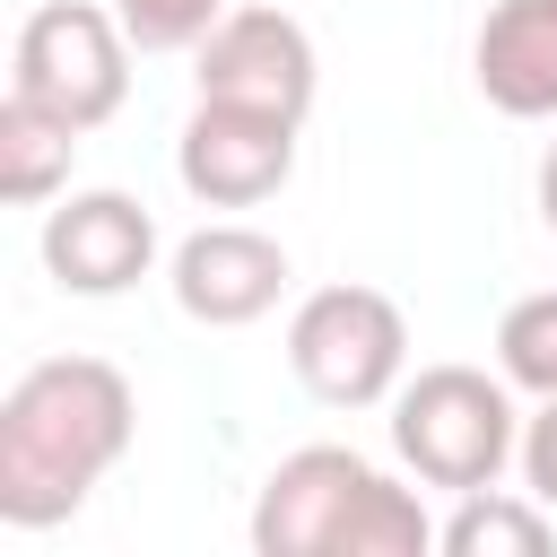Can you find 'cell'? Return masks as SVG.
I'll list each match as a JSON object with an SVG mask.
<instances>
[{"label": "cell", "instance_id": "10", "mask_svg": "<svg viewBox=\"0 0 557 557\" xmlns=\"http://www.w3.org/2000/svg\"><path fill=\"white\" fill-rule=\"evenodd\" d=\"M470 78L496 113L548 122L557 113V0H496L470 44Z\"/></svg>", "mask_w": 557, "mask_h": 557}, {"label": "cell", "instance_id": "8", "mask_svg": "<svg viewBox=\"0 0 557 557\" xmlns=\"http://www.w3.org/2000/svg\"><path fill=\"white\" fill-rule=\"evenodd\" d=\"M174 305L191 313V322H209V331H244V322H261L278 296H287V244L278 235H261V226H200V235H183L174 244Z\"/></svg>", "mask_w": 557, "mask_h": 557}, {"label": "cell", "instance_id": "1", "mask_svg": "<svg viewBox=\"0 0 557 557\" xmlns=\"http://www.w3.org/2000/svg\"><path fill=\"white\" fill-rule=\"evenodd\" d=\"M139 400L131 374L104 357H44L9 383L0 400V522L9 531H52L70 522L96 479L131 453Z\"/></svg>", "mask_w": 557, "mask_h": 557}, {"label": "cell", "instance_id": "5", "mask_svg": "<svg viewBox=\"0 0 557 557\" xmlns=\"http://www.w3.org/2000/svg\"><path fill=\"white\" fill-rule=\"evenodd\" d=\"M131 52H139V44L122 35L113 9H96V0H44V9L17 26L9 87L35 96V104H52V113H70L78 131H96V122H113L122 96H131Z\"/></svg>", "mask_w": 557, "mask_h": 557}, {"label": "cell", "instance_id": "4", "mask_svg": "<svg viewBox=\"0 0 557 557\" xmlns=\"http://www.w3.org/2000/svg\"><path fill=\"white\" fill-rule=\"evenodd\" d=\"M287 366L331 409H374L409 374V322L383 287H313L287 322Z\"/></svg>", "mask_w": 557, "mask_h": 557}, {"label": "cell", "instance_id": "7", "mask_svg": "<svg viewBox=\"0 0 557 557\" xmlns=\"http://www.w3.org/2000/svg\"><path fill=\"white\" fill-rule=\"evenodd\" d=\"M296 131L305 122H287V113H252V104L200 96L191 122H183V139H174V174L209 209H261L296 174Z\"/></svg>", "mask_w": 557, "mask_h": 557}, {"label": "cell", "instance_id": "13", "mask_svg": "<svg viewBox=\"0 0 557 557\" xmlns=\"http://www.w3.org/2000/svg\"><path fill=\"white\" fill-rule=\"evenodd\" d=\"M496 374H505L513 392L557 400V287L505 305V322H496Z\"/></svg>", "mask_w": 557, "mask_h": 557}, {"label": "cell", "instance_id": "12", "mask_svg": "<svg viewBox=\"0 0 557 557\" xmlns=\"http://www.w3.org/2000/svg\"><path fill=\"white\" fill-rule=\"evenodd\" d=\"M557 513L540 496H505V487H470L453 505V522H435L444 557H548Z\"/></svg>", "mask_w": 557, "mask_h": 557}, {"label": "cell", "instance_id": "9", "mask_svg": "<svg viewBox=\"0 0 557 557\" xmlns=\"http://www.w3.org/2000/svg\"><path fill=\"white\" fill-rule=\"evenodd\" d=\"M44 270L70 296H122L157 270V218L131 191H70L44 218Z\"/></svg>", "mask_w": 557, "mask_h": 557}, {"label": "cell", "instance_id": "15", "mask_svg": "<svg viewBox=\"0 0 557 557\" xmlns=\"http://www.w3.org/2000/svg\"><path fill=\"white\" fill-rule=\"evenodd\" d=\"M513 461H522V487L557 513V400H540V409H531V426H522V453H513Z\"/></svg>", "mask_w": 557, "mask_h": 557}, {"label": "cell", "instance_id": "2", "mask_svg": "<svg viewBox=\"0 0 557 557\" xmlns=\"http://www.w3.org/2000/svg\"><path fill=\"white\" fill-rule=\"evenodd\" d=\"M252 548L261 557H418V548H435V522L366 453L305 444V453H287L261 479V496H252Z\"/></svg>", "mask_w": 557, "mask_h": 557}, {"label": "cell", "instance_id": "14", "mask_svg": "<svg viewBox=\"0 0 557 557\" xmlns=\"http://www.w3.org/2000/svg\"><path fill=\"white\" fill-rule=\"evenodd\" d=\"M226 9H235V0H113L122 35H131L139 52H191Z\"/></svg>", "mask_w": 557, "mask_h": 557}, {"label": "cell", "instance_id": "11", "mask_svg": "<svg viewBox=\"0 0 557 557\" xmlns=\"http://www.w3.org/2000/svg\"><path fill=\"white\" fill-rule=\"evenodd\" d=\"M78 122L70 113H52V104H35V96H0V191L17 200V209H44L61 183H70V157H78Z\"/></svg>", "mask_w": 557, "mask_h": 557}, {"label": "cell", "instance_id": "6", "mask_svg": "<svg viewBox=\"0 0 557 557\" xmlns=\"http://www.w3.org/2000/svg\"><path fill=\"white\" fill-rule=\"evenodd\" d=\"M191 78L200 96L218 104H252V113H287L305 122L313 113V87H322V61H313V35L287 17V9H226L200 44H191Z\"/></svg>", "mask_w": 557, "mask_h": 557}, {"label": "cell", "instance_id": "3", "mask_svg": "<svg viewBox=\"0 0 557 557\" xmlns=\"http://www.w3.org/2000/svg\"><path fill=\"white\" fill-rule=\"evenodd\" d=\"M392 453L426 479V487H496L505 461L522 453L513 426V383L487 366H418L392 392Z\"/></svg>", "mask_w": 557, "mask_h": 557}, {"label": "cell", "instance_id": "16", "mask_svg": "<svg viewBox=\"0 0 557 557\" xmlns=\"http://www.w3.org/2000/svg\"><path fill=\"white\" fill-rule=\"evenodd\" d=\"M540 218H548V235H557V139H548V157H540Z\"/></svg>", "mask_w": 557, "mask_h": 557}]
</instances>
